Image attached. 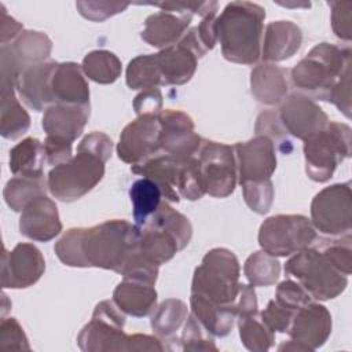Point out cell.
Segmentation results:
<instances>
[{
    "mask_svg": "<svg viewBox=\"0 0 352 352\" xmlns=\"http://www.w3.org/2000/svg\"><path fill=\"white\" fill-rule=\"evenodd\" d=\"M89 118V104L55 103L45 109L43 129L47 136L74 142L84 131Z\"/></svg>",
    "mask_w": 352,
    "mask_h": 352,
    "instance_id": "21",
    "label": "cell"
},
{
    "mask_svg": "<svg viewBox=\"0 0 352 352\" xmlns=\"http://www.w3.org/2000/svg\"><path fill=\"white\" fill-rule=\"evenodd\" d=\"M322 252L338 271H341L346 276L351 274V267H352L351 234L345 235L342 241H333Z\"/></svg>",
    "mask_w": 352,
    "mask_h": 352,
    "instance_id": "50",
    "label": "cell"
},
{
    "mask_svg": "<svg viewBox=\"0 0 352 352\" xmlns=\"http://www.w3.org/2000/svg\"><path fill=\"white\" fill-rule=\"evenodd\" d=\"M0 348L16 351L30 349L28 337L15 318H3L0 324Z\"/></svg>",
    "mask_w": 352,
    "mask_h": 352,
    "instance_id": "48",
    "label": "cell"
},
{
    "mask_svg": "<svg viewBox=\"0 0 352 352\" xmlns=\"http://www.w3.org/2000/svg\"><path fill=\"white\" fill-rule=\"evenodd\" d=\"M294 314L296 311L286 308L276 300H271L268 301L267 307L260 312V318L271 331L287 333L294 318Z\"/></svg>",
    "mask_w": 352,
    "mask_h": 352,
    "instance_id": "47",
    "label": "cell"
},
{
    "mask_svg": "<svg viewBox=\"0 0 352 352\" xmlns=\"http://www.w3.org/2000/svg\"><path fill=\"white\" fill-rule=\"evenodd\" d=\"M351 155V128L341 122H329L312 138L304 140L305 170L318 183L330 180L337 165Z\"/></svg>",
    "mask_w": 352,
    "mask_h": 352,
    "instance_id": "7",
    "label": "cell"
},
{
    "mask_svg": "<svg viewBox=\"0 0 352 352\" xmlns=\"http://www.w3.org/2000/svg\"><path fill=\"white\" fill-rule=\"evenodd\" d=\"M140 230L138 252L142 257L155 265L165 264L180 252L177 241L165 230L146 223Z\"/></svg>",
    "mask_w": 352,
    "mask_h": 352,
    "instance_id": "29",
    "label": "cell"
},
{
    "mask_svg": "<svg viewBox=\"0 0 352 352\" xmlns=\"http://www.w3.org/2000/svg\"><path fill=\"white\" fill-rule=\"evenodd\" d=\"M324 100L333 103L346 118H351V67L344 72Z\"/></svg>",
    "mask_w": 352,
    "mask_h": 352,
    "instance_id": "51",
    "label": "cell"
},
{
    "mask_svg": "<svg viewBox=\"0 0 352 352\" xmlns=\"http://www.w3.org/2000/svg\"><path fill=\"white\" fill-rule=\"evenodd\" d=\"M113 301L124 314L133 318H144L157 308V292L151 283L124 279L116 286Z\"/></svg>",
    "mask_w": 352,
    "mask_h": 352,
    "instance_id": "27",
    "label": "cell"
},
{
    "mask_svg": "<svg viewBox=\"0 0 352 352\" xmlns=\"http://www.w3.org/2000/svg\"><path fill=\"white\" fill-rule=\"evenodd\" d=\"M191 14H177L170 11H160L151 14L144 21V28L140 37L150 45L166 48L176 44L186 33Z\"/></svg>",
    "mask_w": 352,
    "mask_h": 352,
    "instance_id": "23",
    "label": "cell"
},
{
    "mask_svg": "<svg viewBox=\"0 0 352 352\" xmlns=\"http://www.w3.org/2000/svg\"><path fill=\"white\" fill-rule=\"evenodd\" d=\"M246 205L257 214H265L274 201V184L271 180L261 183H245L241 186Z\"/></svg>",
    "mask_w": 352,
    "mask_h": 352,
    "instance_id": "44",
    "label": "cell"
},
{
    "mask_svg": "<svg viewBox=\"0 0 352 352\" xmlns=\"http://www.w3.org/2000/svg\"><path fill=\"white\" fill-rule=\"evenodd\" d=\"M51 89L55 103L89 104V87L78 63H58L52 74Z\"/></svg>",
    "mask_w": 352,
    "mask_h": 352,
    "instance_id": "26",
    "label": "cell"
},
{
    "mask_svg": "<svg viewBox=\"0 0 352 352\" xmlns=\"http://www.w3.org/2000/svg\"><path fill=\"white\" fill-rule=\"evenodd\" d=\"M52 51L51 38L36 30H23L12 43L0 48V88L15 89L18 76L29 66L45 62Z\"/></svg>",
    "mask_w": 352,
    "mask_h": 352,
    "instance_id": "10",
    "label": "cell"
},
{
    "mask_svg": "<svg viewBox=\"0 0 352 352\" xmlns=\"http://www.w3.org/2000/svg\"><path fill=\"white\" fill-rule=\"evenodd\" d=\"M239 337L243 346L252 352H265L274 344V331L261 320L258 312L238 316Z\"/></svg>",
    "mask_w": 352,
    "mask_h": 352,
    "instance_id": "40",
    "label": "cell"
},
{
    "mask_svg": "<svg viewBox=\"0 0 352 352\" xmlns=\"http://www.w3.org/2000/svg\"><path fill=\"white\" fill-rule=\"evenodd\" d=\"M177 192L180 197L188 201H197L206 194L199 173L197 155L183 160L177 180Z\"/></svg>",
    "mask_w": 352,
    "mask_h": 352,
    "instance_id": "41",
    "label": "cell"
},
{
    "mask_svg": "<svg viewBox=\"0 0 352 352\" xmlns=\"http://www.w3.org/2000/svg\"><path fill=\"white\" fill-rule=\"evenodd\" d=\"M160 132L161 124L158 116H138L120 135L117 144L118 158L126 164L136 165L157 155L161 150Z\"/></svg>",
    "mask_w": 352,
    "mask_h": 352,
    "instance_id": "13",
    "label": "cell"
},
{
    "mask_svg": "<svg viewBox=\"0 0 352 352\" xmlns=\"http://www.w3.org/2000/svg\"><path fill=\"white\" fill-rule=\"evenodd\" d=\"M106 162L100 155L77 146L76 155L48 172V191L62 202L80 199L103 179Z\"/></svg>",
    "mask_w": 352,
    "mask_h": 352,
    "instance_id": "5",
    "label": "cell"
},
{
    "mask_svg": "<svg viewBox=\"0 0 352 352\" xmlns=\"http://www.w3.org/2000/svg\"><path fill=\"white\" fill-rule=\"evenodd\" d=\"M155 55L164 85H183L188 82L197 70L199 58L182 40Z\"/></svg>",
    "mask_w": 352,
    "mask_h": 352,
    "instance_id": "25",
    "label": "cell"
},
{
    "mask_svg": "<svg viewBox=\"0 0 352 352\" xmlns=\"http://www.w3.org/2000/svg\"><path fill=\"white\" fill-rule=\"evenodd\" d=\"M161 124L160 147L176 158H188L198 154L204 139L194 131L192 118L180 111L166 109L158 114Z\"/></svg>",
    "mask_w": 352,
    "mask_h": 352,
    "instance_id": "16",
    "label": "cell"
},
{
    "mask_svg": "<svg viewBox=\"0 0 352 352\" xmlns=\"http://www.w3.org/2000/svg\"><path fill=\"white\" fill-rule=\"evenodd\" d=\"M205 327L198 322V319L190 314L183 324L182 337L177 340L180 342V349L183 351H217V346L212 337H206L204 333Z\"/></svg>",
    "mask_w": 352,
    "mask_h": 352,
    "instance_id": "43",
    "label": "cell"
},
{
    "mask_svg": "<svg viewBox=\"0 0 352 352\" xmlns=\"http://www.w3.org/2000/svg\"><path fill=\"white\" fill-rule=\"evenodd\" d=\"M195 28H197V33H198L199 41L204 45V48L206 50V52H208L217 43L216 14H212V15H208V16L202 18V22L198 26H195Z\"/></svg>",
    "mask_w": 352,
    "mask_h": 352,
    "instance_id": "55",
    "label": "cell"
},
{
    "mask_svg": "<svg viewBox=\"0 0 352 352\" xmlns=\"http://www.w3.org/2000/svg\"><path fill=\"white\" fill-rule=\"evenodd\" d=\"M301 29L290 21H274L265 26L261 41V58L265 63L292 58L301 47Z\"/></svg>",
    "mask_w": 352,
    "mask_h": 352,
    "instance_id": "22",
    "label": "cell"
},
{
    "mask_svg": "<svg viewBox=\"0 0 352 352\" xmlns=\"http://www.w3.org/2000/svg\"><path fill=\"white\" fill-rule=\"evenodd\" d=\"M311 223L315 230L331 236L348 235L352 228L351 184L324 187L311 202Z\"/></svg>",
    "mask_w": 352,
    "mask_h": 352,
    "instance_id": "11",
    "label": "cell"
},
{
    "mask_svg": "<svg viewBox=\"0 0 352 352\" xmlns=\"http://www.w3.org/2000/svg\"><path fill=\"white\" fill-rule=\"evenodd\" d=\"M239 184L261 183L271 180L276 169V153L272 140L264 135H256L248 142L234 146Z\"/></svg>",
    "mask_w": 352,
    "mask_h": 352,
    "instance_id": "15",
    "label": "cell"
},
{
    "mask_svg": "<svg viewBox=\"0 0 352 352\" xmlns=\"http://www.w3.org/2000/svg\"><path fill=\"white\" fill-rule=\"evenodd\" d=\"M243 272L253 287L271 286L280 275V263L275 256H271L264 250H258L246 258Z\"/></svg>",
    "mask_w": 352,
    "mask_h": 352,
    "instance_id": "39",
    "label": "cell"
},
{
    "mask_svg": "<svg viewBox=\"0 0 352 352\" xmlns=\"http://www.w3.org/2000/svg\"><path fill=\"white\" fill-rule=\"evenodd\" d=\"M188 309L184 301L179 298H168L162 301L153 312L150 324L158 338L169 340L184 324Z\"/></svg>",
    "mask_w": 352,
    "mask_h": 352,
    "instance_id": "34",
    "label": "cell"
},
{
    "mask_svg": "<svg viewBox=\"0 0 352 352\" xmlns=\"http://www.w3.org/2000/svg\"><path fill=\"white\" fill-rule=\"evenodd\" d=\"M316 230L302 214H276L265 219L258 230L261 250L275 257H286L309 248Z\"/></svg>",
    "mask_w": 352,
    "mask_h": 352,
    "instance_id": "8",
    "label": "cell"
},
{
    "mask_svg": "<svg viewBox=\"0 0 352 352\" xmlns=\"http://www.w3.org/2000/svg\"><path fill=\"white\" fill-rule=\"evenodd\" d=\"M265 10L252 1H231L216 16L223 56L234 63L254 65L261 56Z\"/></svg>",
    "mask_w": 352,
    "mask_h": 352,
    "instance_id": "1",
    "label": "cell"
},
{
    "mask_svg": "<svg viewBox=\"0 0 352 352\" xmlns=\"http://www.w3.org/2000/svg\"><path fill=\"white\" fill-rule=\"evenodd\" d=\"M44 151H45V162L48 165L56 166L63 162H67L72 155V142L54 138V136H45L44 140Z\"/></svg>",
    "mask_w": 352,
    "mask_h": 352,
    "instance_id": "52",
    "label": "cell"
},
{
    "mask_svg": "<svg viewBox=\"0 0 352 352\" xmlns=\"http://www.w3.org/2000/svg\"><path fill=\"white\" fill-rule=\"evenodd\" d=\"M45 271V260L33 243H18L11 252L3 249L1 286L26 289L33 286Z\"/></svg>",
    "mask_w": 352,
    "mask_h": 352,
    "instance_id": "17",
    "label": "cell"
},
{
    "mask_svg": "<svg viewBox=\"0 0 352 352\" xmlns=\"http://www.w3.org/2000/svg\"><path fill=\"white\" fill-rule=\"evenodd\" d=\"M84 74L98 84H111L122 70L121 60L107 50H95L88 52L81 63Z\"/></svg>",
    "mask_w": 352,
    "mask_h": 352,
    "instance_id": "36",
    "label": "cell"
},
{
    "mask_svg": "<svg viewBox=\"0 0 352 352\" xmlns=\"http://www.w3.org/2000/svg\"><path fill=\"white\" fill-rule=\"evenodd\" d=\"M287 72L274 63H260L250 73V89L254 99L274 106L287 95Z\"/></svg>",
    "mask_w": 352,
    "mask_h": 352,
    "instance_id": "28",
    "label": "cell"
},
{
    "mask_svg": "<svg viewBox=\"0 0 352 352\" xmlns=\"http://www.w3.org/2000/svg\"><path fill=\"white\" fill-rule=\"evenodd\" d=\"M129 3L121 1H77L76 8L80 15L92 22H103L128 8Z\"/></svg>",
    "mask_w": 352,
    "mask_h": 352,
    "instance_id": "45",
    "label": "cell"
},
{
    "mask_svg": "<svg viewBox=\"0 0 352 352\" xmlns=\"http://www.w3.org/2000/svg\"><path fill=\"white\" fill-rule=\"evenodd\" d=\"M235 311H236V318L258 312L257 311V298H256V293H254V289L252 285L241 283L239 294L235 301Z\"/></svg>",
    "mask_w": 352,
    "mask_h": 352,
    "instance_id": "54",
    "label": "cell"
},
{
    "mask_svg": "<svg viewBox=\"0 0 352 352\" xmlns=\"http://www.w3.org/2000/svg\"><path fill=\"white\" fill-rule=\"evenodd\" d=\"M285 272L294 276L312 298L322 301L336 298L348 285V276L338 271L323 252L309 248L294 253L286 261Z\"/></svg>",
    "mask_w": 352,
    "mask_h": 352,
    "instance_id": "6",
    "label": "cell"
},
{
    "mask_svg": "<svg viewBox=\"0 0 352 352\" xmlns=\"http://www.w3.org/2000/svg\"><path fill=\"white\" fill-rule=\"evenodd\" d=\"M190 305L191 314L210 336L226 337L232 330L236 318L235 307L214 305L194 294L190 297Z\"/></svg>",
    "mask_w": 352,
    "mask_h": 352,
    "instance_id": "30",
    "label": "cell"
},
{
    "mask_svg": "<svg viewBox=\"0 0 352 352\" xmlns=\"http://www.w3.org/2000/svg\"><path fill=\"white\" fill-rule=\"evenodd\" d=\"M197 160L206 194L226 198L234 192L238 176L234 147L204 139Z\"/></svg>",
    "mask_w": 352,
    "mask_h": 352,
    "instance_id": "12",
    "label": "cell"
},
{
    "mask_svg": "<svg viewBox=\"0 0 352 352\" xmlns=\"http://www.w3.org/2000/svg\"><path fill=\"white\" fill-rule=\"evenodd\" d=\"M239 261L226 248L209 250L202 263L195 268L191 283V294L214 305L235 307L239 294Z\"/></svg>",
    "mask_w": 352,
    "mask_h": 352,
    "instance_id": "3",
    "label": "cell"
},
{
    "mask_svg": "<svg viewBox=\"0 0 352 352\" xmlns=\"http://www.w3.org/2000/svg\"><path fill=\"white\" fill-rule=\"evenodd\" d=\"M47 182L43 177L14 176L10 179L3 190L6 204L14 212H22L25 206L37 197L45 195Z\"/></svg>",
    "mask_w": 352,
    "mask_h": 352,
    "instance_id": "35",
    "label": "cell"
},
{
    "mask_svg": "<svg viewBox=\"0 0 352 352\" xmlns=\"http://www.w3.org/2000/svg\"><path fill=\"white\" fill-rule=\"evenodd\" d=\"M78 268L96 267L121 274L136 249L140 230L126 220H107L89 228H77Z\"/></svg>",
    "mask_w": 352,
    "mask_h": 352,
    "instance_id": "2",
    "label": "cell"
},
{
    "mask_svg": "<svg viewBox=\"0 0 352 352\" xmlns=\"http://www.w3.org/2000/svg\"><path fill=\"white\" fill-rule=\"evenodd\" d=\"M278 116L287 133L301 140L319 133L330 122L327 114L300 92H293L282 100Z\"/></svg>",
    "mask_w": 352,
    "mask_h": 352,
    "instance_id": "14",
    "label": "cell"
},
{
    "mask_svg": "<svg viewBox=\"0 0 352 352\" xmlns=\"http://www.w3.org/2000/svg\"><path fill=\"white\" fill-rule=\"evenodd\" d=\"M30 117L19 103L15 89L1 92L0 133L4 139L15 140L28 132Z\"/></svg>",
    "mask_w": 352,
    "mask_h": 352,
    "instance_id": "33",
    "label": "cell"
},
{
    "mask_svg": "<svg viewBox=\"0 0 352 352\" xmlns=\"http://www.w3.org/2000/svg\"><path fill=\"white\" fill-rule=\"evenodd\" d=\"M44 161V144L36 138H26L10 150V170L14 176L43 177Z\"/></svg>",
    "mask_w": 352,
    "mask_h": 352,
    "instance_id": "31",
    "label": "cell"
},
{
    "mask_svg": "<svg viewBox=\"0 0 352 352\" xmlns=\"http://www.w3.org/2000/svg\"><path fill=\"white\" fill-rule=\"evenodd\" d=\"M331 8V28L344 41L352 38V1H329Z\"/></svg>",
    "mask_w": 352,
    "mask_h": 352,
    "instance_id": "49",
    "label": "cell"
},
{
    "mask_svg": "<svg viewBox=\"0 0 352 352\" xmlns=\"http://www.w3.org/2000/svg\"><path fill=\"white\" fill-rule=\"evenodd\" d=\"M58 62H41L25 69L15 82V89L21 99L34 111H41L55 104L51 80Z\"/></svg>",
    "mask_w": 352,
    "mask_h": 352,
    "instance_id": "20",
    "label": "cell"
},
{
    "mask_svg": "<svg viewBox=\"0 0 352 352\" xmlns=\"http://www.w3.org/2000/svg\"><path fill=\"white\" fill-rule=\"evenodd\" d=\"M133 109L138 116L153 114L158 116L162 111V94L155 88L144 89L139 95H136L133 100Z\"/></svg>",
    "mask_w": 352,
    "mask_h": 352,
    "instance_id": "53",
    "label": "cell"
},
{
    "mask_svg": "<svg viewBox=\"0 0 352 352\" xmlns=\"http://www.w3.org/2000/svg\"><path fill=\"white\" fill-rule=\"evenodd\" d=\"M124 312L111 300L96 304L91 320L81 329L77 344L85 352L131 351V336L124 333Z\"/></svg>",
    "mask_w": 352,
    "mask_h": 352,
    "instance_id": "9",
    "label": "cell"
},
{
    "mask_svg": "<svg viewBox=\"0 0 352 352\" xmlns=\"http://www.w3.org/2000/svg\"><path fill=\"white\" fill-rule=\"evenodd\" d=\"M125 81L131 89L142 91L164 85L157 62V55L147 54L133 58L126 66Z\"/></svg>",
    "mask_w": 352,
    "mask_h": 352,
    "instance_id": "37",
    "label": "cell"
},
{
    "mask_svg": "<svg viewBox=\"0 0 352 352\" xmlns=\"http://www.w3.org/2000/svg\"><path fill=\"white\" fill-rule=\"evenodd\" d=\"M351 67V50L320 43L316 44L290 72L293 84L324 100L344 72Z\"/></svg>",
    "mask_w": 352,
    "mask_h": 352,
    "instance_id": "4",
    "label": "cell"
},
{
    "mask_svg": "<svg viewBox=\"0 0 352 352\" xmlns=\"http://www.w3.org/2000/svg\"><path fill=\"white\" fill-rule=\"evenodd\" d=\"M0 11H1L0 41H1V45H4V44H8V41L15 40L23 32V26L16 19H14L7 14L3 4H0Z\"/></svg>",
    "mask_w": 352,
    "mask_h": 352,
    "instance_id": "56",
    "label": "cell"
},
{
    "mask_svg": "<svg viewBox=\"0 0 352 352\" xmlns=\"http://www.w3.org/2000/svg\"><path fill=\"white\" fill-rule=\"evenodd\" d=\"M256 135H264L272 140V143L278 144V147L285 153L289 154L293 148L292 140L289 139V133L285 129L283 124L278 113L275 111H263L257 120L254 126Z\"/></svg>",
    "mask_w": 352,
    "mask_h": 352,
    "instance_id": "42",
    "label": "cell"
},
{
    "mask_svg": "<svg viewBox=\"0 0 352 352\" xmlns=\"http://www.w3.org/2000/svg\"><path fill=\"white\" fill-rule=\"evenodd\" d=\"M19 231L23 236L37 242H48L59 235L62 223L55 202L47 195L30 201L21 212Z\"/></svg>",
    "mask_w": 352,
    "mask_h": 352,
    "instance_id": "19",
    "label": "cell"
},
{
    "mask_svg": "<svg viewBox=\"0 0 352 352\" xmlns=\"http://www.w3.org/2000/svg\"><path fill=\"white\" fill-rule=\"evenodd\" d=\"M331 333V315L329 309L316 302L300 308L292 320L287 334L290 340L302 345L305 351H315L322 346Z\"/></svg>",
    "mask_w": 352,
    "mask_h": 352,
    "instance_id": "18",
    "label": "cell"
},
{
    "mask_svg": "<svg viewBox=\"0 0 352 352\" xmlns=\"http://www.w3.org/2000/svg\"><path fill=\"white\" fill-rule=\"evenodd\" d=\"M183 160L184 158H176L168 154H157L144 162L132 165L131 170L136 175L151 179L161 188L162 197L166 202H179L180 195L177 192V180Z\"/></svg>",
    "mask_w": 352,
    "mask_h": 352,
    "instance_id": "24",
    "label": "cell"
},
{
    "mask_svg": "<svg viewBox=\"0 0 352 352\" xmlns=\"http://www.w3.org/2000/svg\"><path fill=\"white\" fill-rule=\"evenodd\" d=\"M147 223L169 232L177 241L180 250H183L188 245L192 236V227L190 220L184 214L173 209L166 201L161 202L160 208L147 220Z\"/></svg>",
    "mask_w": 352,
    "mask_h": 352,
    "instance_id": "38",
    "label": "cell"
},
{
    "mask_svg": "<svg viewBox=\"0 0 352 352\" xmlns=\"http://www.w3.org/2000/svg\"><path fill=\"white\" fill-rule=\"evenodd\" d=\"M129 198L133 209V220L138 228H142L155 213L162 202L161 188L148 177H142L132 183Z\"/></svg>",
    "mask_w": 352,
    "mask_h": 352,
    "instance_id": "32",
    "label": "cell"
},
{
    "mask_svg": "<svg viewBox=\"0 0 352 352\" xmlns=\"http://www.w3.org/2000/svg\"><path fill=\"white\" fill-rule=\"evenodd\" d=\"M275 300L286 308L297 312L300 308L309 304L312 301V297L300 283L292 279H286L278 285Z\"/></svg>",
    "mask_w": 352,
    "mask_h": 352,
    "instance_id": "46",
    "label": "cell"
}]
</instances>
